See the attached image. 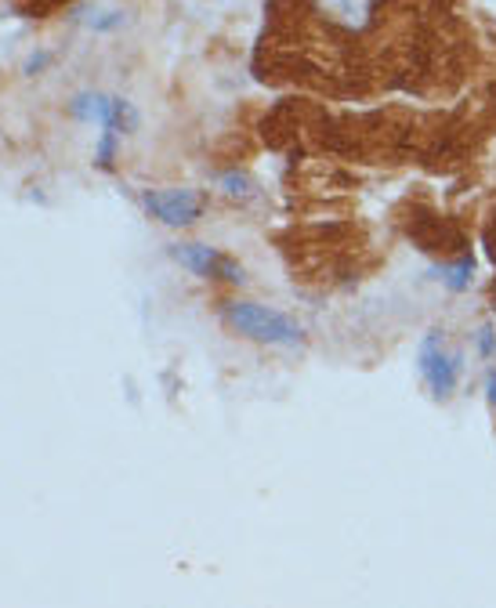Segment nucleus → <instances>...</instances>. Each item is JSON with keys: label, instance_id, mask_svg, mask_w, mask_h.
Wrapping results in <instances>:
<instances>
[{"label": "nucleus", "instance_id": "obj_1", "mask_svg": "<svg viewBox=\"0 0 496 608\" xmlns=\"http://www.w3.org/2000/svg\"><path fill=\"white\" fill-rule=\"evenodd\" d=\"M225 322L243 333L257 344H275V348H290V344H301L304 340V326L286 315V311H275L268 304H253V301H229L225 304Z\"/></svg>", "mask_w": 496, "mask_h": 608}, {"label": "nucleus", "instance_id": "obj_2", "mask_svg": "<svg viewBox=\"0 0 496 608\" xmlns=\"http://www.w3.org/2000/svg\"><path fill=\"white\" fill-rule=\"evenodd\" d=\"M69 113L84 123H102L105 131L113 134H131L138 127V113L131 102L124 98H109V94H98V91H84L69 102Z\"/></svg>", "mask_w": 496, "mask_h": 608}, {"label": "nucleus", "instance_id": "obj_3", "mask_svg": "<svg viewBox=\"0 0 496 608\" xmlns=\"http://www.w3.org/2000/svg\"><path fill=\"white\" fill-rule=\"evenodd\" d=\"M417 366H421V377L424 384L432 387L435 398H450L457 380H461V355H450L446 351V340L439 329H432L421 344V355H417Z\"/></svg>", "mask_w": 496, "mask_h": 608}, {"label": "nucleus", "instance_id": "obj_4", "mask_svg": "<svg viewBox=\"0 0 496 608\" xmlns=\"http://www.w3.org/2000/svg\"><path fill=\"white\" fill-rule=\"evenodd\" d=\"M142 207H145L156 221H164V225H171V229H185V225H193V221L200 218L203 200H200L193 189H160V192H145V196H142Z\"/></svg>", "mask_w": 496, "mask_h": 608}, {"label": "nucleus", "instance_id": "obj_5", "mask_svg": "<svg viewBox=\"0 0 496 608\" xmlns=\"http://www.w3.org/2000/svg\"><path fill=\"white\" fill-rule=\"evenodd\" d=\"M171 258H174L182 269H189L193 276H200V279H229V283H240V279H243L240 265H233L229 258H222L214 247H203V243H178V247L171 250Z\"/></svg>", "mask_w": 496, "mask_h": 608}, {"label": "nucleus", "instance_id": "obj_6", "mask_svg": "<svg viewBox=\"0 0 496 608\" xmlns=\"http://www.w3.org/2000/svg\"><path fill=\"white\" fill-rule=\"evenodd\" d=\"M471 276H475V261H471V258H461L457 265H442V269H435V279H439L446 290H453V294L468 290V287H471Z\"/></svg>", "mask_w": 496, "mask_h": 608}, {"label": "nucleus", "instance_id": "obj_7", "mask_svg": "<svg viewBox=\"0 0 496 608\" xmlns=\"http://www.w3.org/2000/svg\"><path fill=\"white\" fill-rule=\"evenodd\" d=\"M319 4H322V11H330L333 18H341L344 25H362L366 15H370L366 0H319Z\"/></svg>", "mask_w": 496, "mask_h": 608}, {"label": "nucleus", "instance_id": "obj_8", "mask_svg": "<svg viewBox=\"0 0 496 608\" xmlns=\"http://www.w3.org/2000/svg\"><path fill=\"white\" fill-rule=\"evenodd\" d=\"M222 192L236 196V200H247L250 192H253V181H250V174H243V171H229V174H222Z\"/></svg>", "mask_w": 496, "mask_h": 608}, {"label": "nucleus", "instance_id": "obj_9", "mask_svg": "<svg viewBox=\"0 0 496 608\" xmlns=\"http://www.w3.org/2000/svg\"><path fill=\"white\" fill-rule=\"evenodd\" d=\"M113 156H116V134H113V131H105V134H102V142H98V167L113 171Z\"/></svg>", "mask_w": 496, "mask_h": 608}, {"label": "nucleus", "instance_id": "obj_10", "mask_svg": "<svg viewBox=\"0 0 496 608\" xmlns=\"http://www.w3.org/2000/svg\"><path fill=\"white\" fill-rule=\"evenodd\" d=\"M120 22H124V15H120V11H98L94 18H87V25H91V29H116Z\"/></svg>", "mask_w": 496, "mask_h": 608}, {"label": "nucleus", "instance_id": "obj_11", "mask_svg": "<svg viewBox=\"0 0 496 608\" xmlns=\"http://www.w3.org/2000/svg\"><path fill=\"white\" fill-rule=\"evenodd\" d=\"M475 344H479V355H482V358H490V355L496 351L493 326H482V329H479V337H475Z\"/></svg>", "mask_w": 496, "mask_h": 608}, {"label": "nucleus", "instance_id": "obj_12", "mask_svg": "<svg viewBox=\"0 0 496 608\" xmlns=\"http://www.w3.org/2000/svg\"><path fill=\"white\" fill-rule=\"evenodd\" d=\"M486 398H490V406L496 409V369L486 373Z\"/></svg>", "mask_w": 496, "mask_h": 608}, {"label": "nucleus", "instance_id": "obj_13", "mask_svg": "<svg viewBox=\"0 0 496 608\" xmlns=\"http://www.w3.org/2000/svg\"><path fill=\"white\" fill-rule=\"evenodd\" d=\"M44 65H47V54H44V51H40V54H33V58H29V62H25V73H40V69H44Z\"/></svg>", "mask_w": 496, "mask_h": 608}]
</instances>
